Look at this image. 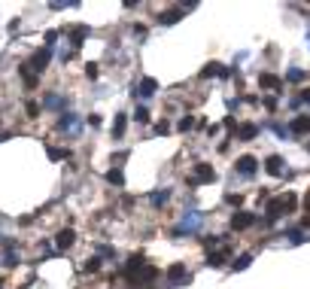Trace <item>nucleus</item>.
Instances as JSON below:
<instances>
[{
    "label": "nucleus",
    "mask_w": 310,
    "mask_h": 289,
    "mask_svg": "<svg viewBox=\"0 0 310 289\" xmlns=\"http://www.w3.org/2000/svg\"><path fill=\"white\" fill-rule=\"evenodd\" d=\"M125 128H128V116L125 113H116V119H113V137H122Z\"/></svg>",
    "instance_id": "obj_17"
},
{
    "label": "nucleus",
    "mask_w": 310,
    "mask_h": 289,
    "mask_svg": "<svg viewBox=\"0 0 310 289\" xmlns=\"http://www.w3.org/2000/svg\"><path fill=\"white\" fill-rule=\"evenodd\" d=\"M216 180V168L207 165V161H198L192 168V177H189V186H204V183H213Z\"/></svg>",
    "instance_id": "obj_2"
},
{
    "label": "nucleus",
    "mask_w": 310,
    "mask_h": 289,
    "mask_svg": "<svg viewBox=\"0 0 310 289\" xmlns=\"http://www.w3.org/2000/svg\"><path fill=\"white\" fill-rule=\"evenodd\" d=\"M234 171L249 180V177H255V171H259V161H255L252 155H241V158L234 161Z\"/></svg>",
    "instance_id": "obj_5"
},
{
    "label": "nucleus",
    "mask_w": 310,
    "mask_h": 289,
    "mask_svg": "<svg viewBox=\"0 0 310 289\" xmlns=\"http://www.w3.org/2000/svg\"><path fill=\"white\" fill-rule=\"evenodd\" d=\"M3 262H6V265H18V256H15V253H12V250H6V256H3Z\"/></svg>",
    "instance_id": "obj_32"
},
{
    "label": "nucleus",
    "mask_w": 310,
    "mask_h": 289,
    "mask_svg": "<svg viewBox=\"0 0 310 289\" xmlns=\"http://www.w3.org/2000/svg\"><path fill=\"white\" fill-rule=\"evenodd\" d=\"M67 104H70V101H67L64 95H46V98H43V110H64V113H67Z\"/></svg>",
    "instance_id": "obj_9"
},
{
    "label": "nucleus",
    "mask_w": 310,
    "mask_h": 289,
    "mask_svg": "<svg viewBox=\"0 0 310 289\" xmlns=\"http://www.w3.org/2000/svg\"><path fill=\"white\" fill-rule=\"evenodd\" d=\"M106 183H109V186H119V189H122V186H125V174H122L119 168H113V171L106 174Z\"/></svg>",
    "instance_id": "obj_19"
},
{
    "label": "nucleus",
    "mask_w": 310,
    "mask_h": 289,
    "mask_svg": "<svg viewBox=\"0 0 310 289\" xmlns=\"http://www.w3.org/2000/svg\"><path fill=\"white\" fill-rule=\"evenodd\" d=\"M201 222H204V213L186 210V213H182V222L173 228V238H182V234H195V231H201Z\"/></svg>",
    "instance_id": "obj_1"
},
{
    "label": "nucleus",
    "mask_w": 310,
    "mask_h": 289,
    "mask_svg": "<svg viewBox=\"0 0 310 289\" xmlns=\"http://www.w3.org/2000/svg\"><path fill=\"white\" fill-rule=\"evenodd\" d=\"M58 131H70L73 137H76L82 128H79V116L76 113H61V119H58Z\"/></svg>",
    "instance_id": "obj_7"
},
{
    "label": "nucleus",
    "mask_w": 310,
    "mask_h": 289,
    "mask_svg": "<svg viewBox=\"0 0 310 289\" xmlns=\"http://www.w3.org/2000/svg\"><path fill=\"white\" fill-rule=\"evenodd\" d=\"M149 201H152V207L158 210V207H164V204L171 201V192H168V189H161V192H155V195L149 198Z\"/></svg>",
    "instance_id": "obj_18"
},
{
    "label": "nucleus",
    "mask_w": 310,
    "mask_h": 289,
    "mask_svg": "<svg viewBox=\"0 0 310 289\" xmlns=\"http://www.w3.org/2000/svg\"><path fill=\"white\" fill-rule=\"evenodd\" d=\"M259 85H262V88H271V92H277V88H283V79L274 76V73H262V76H259Z\"/></svg>",
    "instance_id": "obj_13"
},
{
    "label": "nucleus",
    "mask_w": 310,
    "mask_h": 289,
    "mask_svg": "<svg viewBox=\"0 0 310 289\" xmlns=\"http://www.w3.org/2000/svg\"><path fill=\"white\" fill-rule=\"evenodd\" d=\"M207 265H210V268H222V265H225V253H210V256H207Z\"/></svg>",
    "instance_id": "obj_23"
},
{
    "label": "nucleus",
    "mask_w": 310,
    "mask_h": 289,
    "mask_svg": "<svg viewBox=\"0 0 310 289\" xmlns=\"http://www.w3.org/2000/svg\"><path fill=\"white\" fill-rule=\"evenodd\" d=\"M155 88H158L155 79H143V82L137 85V92H134V95H137V98H152V95H155Z\"/></svg>",
    "instance_id": "obj_14"
},
{
    "label": "nucleus",
    "mask_w": 310,
    "mask_h": 289,
    "mask_svg": "<svg viewBox=\"0 0 310 289\" xmlns=\"http://www.w3.org/2000/svg\"><path fill=\"white\" fill-rule=\"evenodd\" d=\"M85 37H88V28H85V25H79V28H73V34H70V43H73V49H79Z\"/></svg>",
    "instance_id": "obj_15"
},
{
    "label": "nucleus",
    "mask_w": 310,
    "mask_h": 289,
    "mask_svg": "<svg viewBox=\"0 0 310 289\" xmlns=\"http://www.w3.org/2000/svg\"><path fill=\"white\" fill-rule=\"evenodd\" d=\"M49 58H52V49H49V46H46V49H36L34 58L28 61V70H31V73H43L46 64H49Z\"/></svg>",
    "instance_id": "obj_4"
},
{
    "label": "nucleus",
    "mask_w": 310,
    "mask_h": 289,
    "mask_svg": "<svg viewBox=\"0 0 310 289\" xmlns=\"http://www.w3.org/2000/svg\"><path fill=\"white\" fill-rule=\"evenodd\" d=\"M286 238H292V244H301V241H304V234H301V228H289V231H286Z\"/></svg>",
    "instance_id": "obj_27"
},
{
    "label": "nucleus",
    "mask_w": 310,
    "mask_h": 289,
    "mask_svg": "<svg viewBox=\"0 0 310 289\" xmlns=\"http://www.w3.org/2000/svg\"><path fill=\"white\" fill-rule=\"evenodd\" d=\"M249 262H252L249 253H241V256L234 259V265H231V268H234V271H243V268H249Z\"/></svg>",
    "instance_id": "obj_21"
},
{
    "label": "nucleus",
    "mask_w": 310,
    "mask_h": 289,
    "mask_svg": "<svg viewBox=\"0 0 310 289\" xmlns=\"http://www.w3.org/2000/svg\"><path fill=\"white\" fill-rule=\"evenodd\" d=\"M307 152H310V140H307Z\"/></svg>",
    "instance_id": "obj_37"
},
{
    "label": "nucleus",
    "mask_w": 310,
    "mask_h": 289,
    "mask_svg": "<svg viewBox=\"0 0 310 289\" xmlns=\"http://www.w3.org/2000/svg\"><path fill=\"white\" fill-rule=\"evenodd\" d=\"M152 116H149V110H146V107L143 104H137V110H134V122H140V125H146V122H149Z\"/></svg>",
    "instance_id": "obj_22"
},
{
    "label": "nucleus",
    "mask_w": 310,
    "mask_h": 289,
    "mask_svg": "<svg viewBox=\"0 0 310 289\" xmlns=\"http://www.w3.org/2000/svg\"><path fill=\"white\" fill-rule=\"evenodd\" d=\"M307 49H310V31H307Z\"/></svg>",
    "instance_id": "obj_36"
},
{
    "label": "nucleus",
    "mask_w": 310,
    "mask_h": 289,
    "mask_svg": "<svg viewBox=\"0 0 310 289\" xmlns=\"http://www.w3.org/2000/svg\"><path fill=\"white\" fill-rule=\"evenodd\" d=\"M289 134H310V116L304 113V116H295V119H292Z\"/></svg>",
    "instance_id": "obj_10"
},
{
    "label": "nucleus",
    "mask_w": 310,
    "mask_h": 289,
    "mask_svg": "<svg viewBox=\"0 0 310 289\" xmlns=\"http://www.w3.org/2000/svg\"><path fill=\"white\" fill-rule=\"evenodd\" d=\"M176 128H179V131H192V128H195V119H192V116L179 119V125H176Z\"/></svg>",
    "instance_id": "obj_28"
},
{
    "label": "nucleus",
    "mask_w": 310,
    "mask_h": 289,
    "mask_svg": "<svg viewBox=\"0 0 310 289\" xmlns=\"http://www.w3.org/2000/svg\"><path fill=\"white\" fill-rule=\"evenodd\" d=\"M49 158H52V161H61V158H70V149H58V146H49Z\"/></svg>",
    "instance_id": "obj_24"
},
{
    "label": "nucleus",
    "mask_w": 310,
    "mask_h": 289,
    "mask_svg": "<svg viewBox=\"0 0 310 289\" xmlns=\"http://www.w3.org/2000/svg\"><path fill=\"white\" fill-rule=\"evenodd\" d=\"M268 128H271V131H274V134H277V137H283V140H286V137H289V128H283V125H280V122H274V119H271V122H268Z\"/></svg>",
    "instance_id": "obj_25"
},
{
    "label": "nucleus",
    "mask_w": 310,
    "mask_h": 289,
    "mask_svg": "<svg viewBox=\"0 0 310 289\" xmlns=\"http://www.w3.org/2000/svg\"><path fill=\"white\" fill-rule=\"evenodd\" d=\"M179 19H182V9H168V12H161V15H158V22H161V25H176Z\"/></svg>",
    "instance_id": "obj_16"
},
{
    "label": "nucleus",
    "mask_w": 310,
    "mask_h": 289,
    "mask_svg": "<svg viewBox=\"0 0 310 289\" xmlns=\"http://www.w3.org/2000/svg\"><path fill=\"white\" fill-rule=\"evenodd\" d=\"M82 271H85V274H98V271H101V256H91V259H85Z\"/></svg>",
    "instance_id": "obj_20"
},
{
    "label": "nucleus",
    "mask_w": 310,
    "mask_h": 289,
    "mask_svg": "<svg viewBox=\"0 0 310 289\" xmlns=\"http://www.w3.org/2000/svg\"><path fill=\"white\" fill-rule=\"evenodd\" d=\"M73 244H76V231L73 228H61L58 234H55V247L58 250H70Z\"/></svg>",
    "instance_id": "obj_8"
},
{
    "label": "nucleus",
    "mask_w": 310,
    "mask_h": 289,
    "mask_svg": "<svg viewBox=\"0 0 310 289\" xmlns=\"http://www.w3.org/2000/svg\"><path fill=\"white\" fill-rule=\"evenodd\" d=\"M36 116H40V104H28V119H36Z\"/></svg>",
    "instance_id": "obj_30"
},
{
    "label": "nucleus",
    "mask_w": 310,
    "mask_h": 289,
    "mask_svg": "<svg viewBox=\"0 0 310 289\" xmlns=\"http://www.w3.org/2000/svg\"><path fill=\"white\" fill-rule=\"evenodd\" d=\"M255 137H259V125L246 122V125H241V128H237V140H255Z\"/></svg>",
    "instance_id": "obj_12"
},
{
    "label": "nucleus",
    "mask_w": 310,
    "mask_h": 289,
    "mask_svg": "<svg viewBox=\"0 0 310 289\" xmlns=\"http://www.w3.org/2000/svg\"><path fill=\"white\" fill-rule=\"evenodd\" d=\"M88 125H91V128H98V125H101V116L91 113V116H88Z\"/></svg>",
    "instance_id": "obj_33"
},
{
    "label": "nucleus",
    "mask_w": 310,
    "mask_h": 289,
    "mask_svg": "<svg viewBox=\"0 0 310 289\" xmlns=\"http://www.w3.org/2000/svg\"><path fill=\"white\" fill-rule=\"evenodd\" d=\"M85 76H88V79H98V64H88V67H85Z\"/></svg>",
    "instance_id": "obj_31"
},
{
    "label": "nucleus",
    "mask_w": 310,
    "mask_h": 289,
    "mask_svg": "<svg viewBox=\"0 0 310 289\" xmlns=\"http://www.w3.org/2000/svg\"><path fill=\"white\" fill-rule=\"evenodd\" d=\"M265 171H268L271 177H283V158H280V155H268V158H265Z\"/></svg>",
    "instance_id": "obj_11"
},
{
    "label": "nucleus",
    "mask_w": 310,
    "mask_h": 289,
    "mask_svg": "<svg viewBox=\"0 0 310 289\" xmlns=\"http://www.w3.org/2000/svg\"><path fill=\"white\" fill-rule=\"evenodd\" d=\"M164 277H168L171 286H189V283H192V274H189L186 262H173L168 271H164Z\"/></svg>",
    "instance_id": "obj_3"
},
{
    "label": "nucleus",
    "mask_w": 310,
    "mask_h": 289,
    "mask_svg": "<svg viewBox=\"0 0 310 289\" xmlns=\"http://www.w3.org/2000/svg\"><path fill=\"white\" fill-rule=\"evenodd\" d=\"M168 131H171V122H158V125H155V134H158V137H164Z\"/></svg>",
    "instance_id": "obj_29"
},
{
    "label": "nucleus",
    "mask_w": 310,
    "mask_h": 289,
    "mask_svg": "<svg viewBox=\"0 0 310 289\" xmlns=\"http://www.w3.org/2000/svg\"><path fill=\"white\" fill-rule=\"evenodd\" d=\"M304 207H307V210H310V192H307V195H304Z\"/></svg>",
    "instance_id": "obj_35"
},
{
    "label": "nucleus",
    "mask_w": 310,
    "mask_h": 289,
    "mask_svg": "<svg viewBox=\"0 0 310 289\" xmlns=\"http://www.w3.org/2000/svg\"><path fill=\"white\" fill-rule=\"evenodd\" d=\"M255 225V213H249V210H237L234 216H231V228L234 231H246V228H252Z\"/></svg>",
    "instance_id": "obj_6"
},
{
    "label": "nucleus",
    "mask_w": 310,
    "mask_h": 289,
    "mask_svg": "<svg viewBox=\"0 0 310 289\" xmlns=\"http://www.w3.org/2000/svg\"><path fill=\"white\" fill-rule=\"evenodd\" d=\"M298 101H304V104H310V92H301V95H298Z\"/></svg>",
    "instance_id": "obj_34"
},
{
    "label": "nucleus",
    "mask_w": 310,
    "mask_h": 289,
    "mask_svg": "<svg viewBox=\"0 0 310 289\" xmlns=\"http://www.w3.org/2000/svg\"><path fill=\"white\" fill-rule=\"evenodd\" d=\"M286 79H289V82H301V79H304V70H298V67L286 70Z\"/></svg>",
    "instance_id": "obj_26"
}]
</instances>
